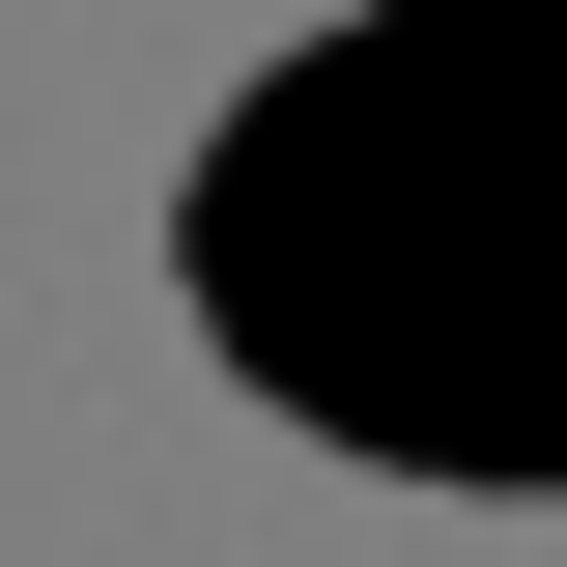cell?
<instances>
[{
  "label": "cell",
  "instance_id": "obj_1",
  "mask_svg": "<svg viewBox=\"0 0 567 567\" xmlns=\"http://www.w3.org/2000/svg\"><path fill=\"white\" fill-rule=\"evenodd\" d=\"M199 341L341 454L567 483V0H369L199 142Z\"/></svg>",
  "mask_w": 567,
  "mask_h": 567
}]
</instances>
